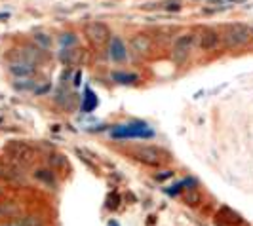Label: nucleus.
<instances>
[{"label":"nucleus","mask_w":253,"mask_h":226,"mask_svg":"<svg viewBox=\"0 0 253 226\" xmlns=\"http://www.w3.org/2000/svg\"><path fill=\"white\" fill-rule=\"evenodd\" d=\"M37 175L40 181H48L50 185H53V171H50V169H40Z\"/></svg>","instance_id":"obj_13"},{"label":"nucleus","mask_w":253,"mask_h":226,"mask_svg":"<svg viewBox=\"0 0 253 226\" xmlns=\"http://www.w3.org/2000/svg\"><path fill=\"white\" fill-rule=\"evenodd\" d=\"M37 40H38V44L42 46V50H48V48H50L51 40L46 37V35H37Z\"/></svg>","instance_id":"obj_14"},{"label":"nucleus","mask_w":253,"mask_h":226,"mask_svg":"<svg viewBox=\"0 0 253 226\" xmlns=\"http://www.w3.org/2000/svg\"><path fill=\"white\" fill-rule=\"evenodd\" d=\"M59 59L65 65H78L80 59H82V50L75 44L73 46H63L61 51H59Z\"/></svg>","instance_id":"obj_10"},{"label":"nucleus","mask_w":253,"mask_h":226,"mask_svg":"<svg viewBox=\"0 0 253 226\" xmlns=\"http://www.w3.org/2000/svg\"><path fill=\"white\" fill-rule=\"evenodd\" d=\"M196 44H198V38L194 33H187V35H181V37L175 40V44H173V50H171V57H173V61L179 65L187 63L189 61V57L192 55V51L196 48Z\"/></svg>","instance_id":"obj_3"},{"label":"nucleus","mask_w":253,"mask_h":226,"mask_svg":"<svg viewBox=\"0 0 253 226\" xmlns=\"http://www.w3.org/2000/svg\"><path fill=\"white\" fill-rule=\"evenodd\" d=\"M113 139H151L154 133L152 129L145 122H129V124H122V126H116L111 131Z\"/></svg>","instance_id":"obj_2"},{"label":"nucleus","mask_w":253,"mask_h":226,"mask_svg":"<svg viewBox=\"0 0 253 226\" xmlns=\"http://www.w3.org/2000/svg\"><path fill=\"white\" fill-rule=\"evenodd\" d=\"M10 73H12L15 78H21V80H29L37 75V65L29 63L25 59H19V61H13L10 65Z\"/></svg>","instance_id":"obj_7"},{"label":"nucleus","mask_w":253,"mask_h":226,"mask_svg":"<svg viewBox=\"0 0 253 226\" xmlns=\"http://www.w3.org/2000/svg\"><path fill=\"white\" fill-rule=\"evenodd\" d=\"M198 38V46L204 51H215L221 46V35L215 29H204L200 35H196Z\"/></svg>","instance_id":"obj_6"},{"label":"nucleus","mask_w":253,"mask_h":226,"mask_svg":"<svg viewBox=\"0 0 253 226\" xmlns=\"http://www.w3.org/2000/svg\"><path fill=\"white\" fill-rule=\"evenodd\" d=\"M131 51L137 57L149 55V51H151V38L147 37V35H135V37L131 38Z\"/></svg>","instance_id":"obj_9"},{"label":"nucleus","mask_w":253,"mask_h":226,"mask_svg":"<svg viewBox=\"0 0 253 226\" xmlns=\"http://www.w3.org/2000/svg\"><path fill=\"white\" fill-rule=\"evenodd\" d=\"M86 37H88V40L93 46H103V44H107L111 40V33H109L105 23L93 21V23H89L86 27Z\"/></svg>","instance_id":"obj_5"},{"label":"nucleus","mask_w":253,"mask_h":226,"mask_svg":"<svg viewBox=\"0 0 253 226\" xmlns=\"http://www.w3.org/2000/svg\"><path fill=\"white\" fill-rule=\"evenodd\" d=\"M219 35H221V46H225L227 50H236L252 40V29L244 23H230Z\"/></svg>","instance_id":"obj_1"},{"label":"nucleus","mask_w":253,"mask_h":226,"mask_svg":"<svg viewBox=\"0 0 253 226\" xmlns=\"http://www.w3.org/2000/svg\"><path fill=\"white\" fill-rule=\"evenodd\" d=\"M113 78L118 84H135L139 80V76L133 75V73H114Z\"/></svg>","instance_id":"obj_11"},{"label":"nucleus","mask_w":253,"mask_h":226,"mask_svg":"<svg viewBox=\"0 0 253 226\" xmlns=\"http://www.w3.org/2000/svg\"><path fill=\"white\" fill-rule=\"evenodd\" d=\"M109 55L114 63H124L127 59V51L126 46L120 38H111V44H109Z\"/></svg>","instance_id":"obj_8"},{"label":"nucleus","mask_w":253,"mask_h":226,"mask_svg":"<svg viewBox=\"0 0 253 226\" xmlns=\"http://www.w3.org/2000/svg\"><path fill=\"white\" fill-rule=\"evenodd\" d=\"M137 160H141L143 163H149V165H162L164 160L168 158L162 149H156V147H139L131 152Z\"/></svg>","instance_id":"obj_4"},{"label":"nucleus","mask_w":253,"mask_h":226,"mask_svg":"<svg viewBox=\"0 0 253 226\" xmlns=\"http://www.w3.org/2000/svg\"><path fill=\"white\" fill-rule=\"evenodd\" d=\"M95 107H97V97H95V93H93L91 89H86V97H84V105H82L84 113H91Z\"/></svg>","instance_id":"obj_12"}]
</instances>
